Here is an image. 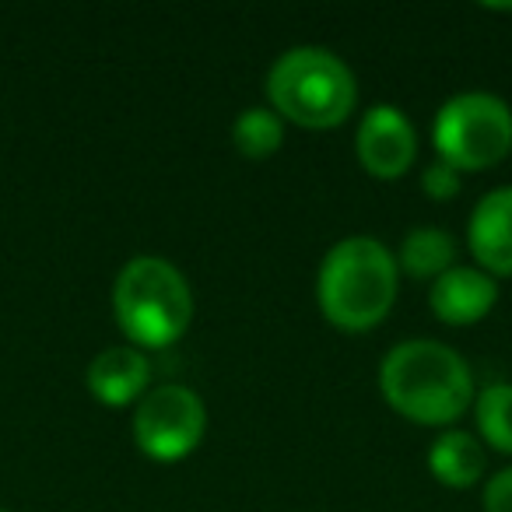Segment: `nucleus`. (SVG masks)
I'll use <instances>...</instances> for the list:
<instances>
[{
    "label": "nucleus",
    "instance_id": "9",
    "mask_svg": "<svg viewBox=\"0 0 512 512\" xmlns=\"http://www.w3.org/2000/svg\"><path fill=\"white\" fill-rule=\"evenodd\" d=\"M495 302L498 281L481 267H449L432 281V292H428L432 316L446 327H470V323L484 320L495 309Z\"/></svg>",
    "mask_w": 512,
    "mask_h": 512
},
{
    "label": "nucleus",
    "instance_id": "6",
    "mask_svg": "<svg viewBox=\"0 0 512 512\" xmlns=\"http://www.w3.org/2000/svg\"><path fill=\"white\" fill-rule=\"evenodd\" d=\"M207 432L204 400L190 386L165 383L144 393L134 411V442L148 460L176 463L200 446Z\"/></svg>",
    "mask_w": 512,
    "mask_h": 512
},
{
    "label": "nucleus",
    "instance_id": "2",
    "mask_svg": "<svg viewBox=\"0 0 512 512\" xmlns=\"http://www.w3.org/2000/svg\"><path fill=\"white\" fill-rule=\"evenodd\" d=\"M397 256L369 235H351L330 246L316 274L320 313L348 334H365L390 316L397 299Z\"/></svg>",
    "mask_w": 512,
    "mask_h": 512
},
{
    "label": "nucleus",
    "instance_id": "16",
    "mask_svg": "<svg viewBox=\"0 0 512 512\" xmlns=\"http://www.w3.org/2000/svg\"><path fill=\"white\" fill-rule=\"evenodd\" d=\"M484 512H512V467L498 470L484 484Z\"/></svg>",
    "mask_w": 512,
    "mask_h": 512
},
{
    "label": "nucleus",
    "instance_id": "15",
    "mask_svg": "<svg viewBox=\"0 0 512 512\" xmlns=\"http://www.w3.org/2000/svg\"><path fill=\"white\" fill-rule=\"evenodd\" d=\"M421 190H425L428 200H453L460 193V172L449 169L446 162H432L425 172H421Z\"/></svg>",
    "mask_w": 512,
    "mask_h": 512
},
{
    "label": "nucleus",
    "instance_id": "5",
    "mask_svg": "<svg viewBox=\"0 0 512 512\" xmlns=\"http://www.w3.org/2000/svg\"><path fill=\"white\" fill-rule=\"evenodd\" d=\"M432 144L456 172H481L512 151V109L498 95L463 92L435 113Z\"/></svg>",
    "mask_w": 512,
    "mask_h": 512
},
{
    "label": "nucleus",
    "instance_id": "4",
    "mask_svg": "<svg viewBox=\"0 0 512 512\" xmlns=\"http://www.w3.org/2000/svg\"><path fill=\"white\" fill-rule=\"evenodd\" d=\"M113 313L134 348L162 351L186 334L193 295L186 278L162 256H134L113 285Z\"/></svg>",
    "mask_w": 512,
    "mask_h": 512
},
{
    "label": "nucleus",
    "instance_id": "8",
    "mask_svg": "<svg viewBox=\"0 0 512 512\" xmlns=\"http://www.w3.org/2000/svg\"><path fill=\"white\" fill-rule=\"evenodd\" d=\"M467 242L477 267L491 278L512 274V186L484 193L467 225Z\"/></svg>",
    "mask_w": 512,
    "mask_h": 512
},
{
    "label": "nucleus",
    "instance_id": "7",
    "mask_svg": "<svg viewBox=\"0 0 512 512\" xmlns=\"http://www.w3.org/2000/svg\"><path fill=\"white\" fill-rule=\"evenodd\" d=\"M358 162L376 179H400L418 158V134L411 120L390 102H379L362 116L355 134Z\"/></svg>",
    "mask_w": 512,
    "mask_h": 512
},
{
    "label": "nucleus",
    "instance_id": "1",
    "mask_svg": "<svg viewBox=\"0 0 512 512\" xmlns=\"http://www.w3.org/2000/svg\"><path fill=\"white\" fill-rule=\"evenodd\" d=\"M379 390L400 418L446 428L474 400V376L453 348L439 341H404L379 365Z\"/></svg>",
    "mask_w": 512,
    "mask_h": 512
},
{
    "label": "nucleus",
    "instance_id": "13",
    "mask_svg": "<svg viewBox=\"0 0 512 512\" xmlns=\"http://www.w3.org/2000/svg\"><path fill=\"white\" fill-rule=\"evenodd\" d=\"M285 141V120H281L274 109H264V106H249L239 113V120L232 123V144L239 155L253 158H271L274 151L281 148Z\"/></svg>",
    "mask_w": 512,
    "mask_h": 512
},
{
    "label": "nucleus",
    "instance_id": "3",
    "mask_svg": "<svg viewBox=\"0 0 512 512\" xmlns=\"http://www.w3.org/2000/svg\"><path fill=\"white\" fill-rule=\"evenodd\" d=\"M267 99L281 120L306 130H334L355 113L358 85L351 67L323 46H295L267 71Z\"/></svg>",
    "mask_w": 512,
    "mask_h": 512
},
{
    "label": "nucleus",
    "instance_id": "11",
    "mask_svg": "<svg viewBox=\"0 0 512 512\" xmlns=\"http://www.w3.org/2000/svg\"><path fill=\"white\" fill-rule=\"evenodd\" d=\"M484 446L463 428H446L428 449V470L446 488H474L484 474Z\"/></svg>",
    "mask_w": 512,
    "mask_h": 512
},
{
    "label": "nucleus",
    "instance_id": "10",
    "mask_svg": "<svg viewBox=\"0 0 512 512\" xmlns=\"http://www.w3.org/2000/svg\"><path fill=\"white\" fill-rule=\"evenodd\" d=\"M88 393L106 407H127L148 393L151 365L141 348L116 344L92 358L88 365Z\"/></svg>",
    "mask_w": 512,
    "mask_h": 512
},
{
    "label": "nucleus",
    "instance_id": "14",
    "mask_svg": "<svg viewBox=\"0 0 512 512\" xmlns=\"http://www.w3.org/2000/svg\"><path fill=\"white\" fill-rule=\"evenodd\" d=\"M477 432L491 449L512 456V383H491L474 400Z\"/></svg>",
    "mask_w": 512,
    "mask_h": 512
},
{
    "label": "nucleus",
    "instance_id": "12",
    "mask_svg": "<svg viewBox=\"0 0 512 512\" xmlns=\"http://www.w3.org/2000/svg\"><path fill=\"white\" fill-rule=\"evenodd\" d=\"M453 256H456L453 235L442 232V228L421 225L404 235L397 253V267H404V274L414 281H435L439 274H446L453 267Z\"/></svg>",
    "mask_w": 512,
    "mask_h": 512
}]
</instances>
